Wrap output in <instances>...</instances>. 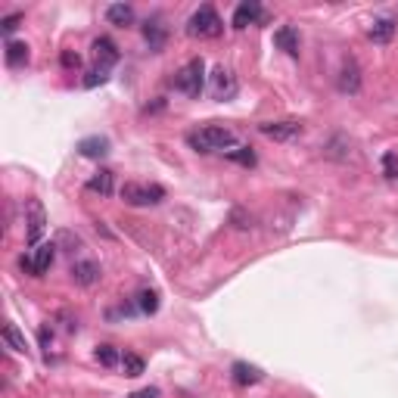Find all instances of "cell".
<instances>
[{"label":"cell","instance_id":"obj_1","mask_svg":"<svg viewBox=\"0 0 398 398\" xmlns=\"http://www.w3.org/2000/svg\"><path fill=\"white\" fill-rule=\"evenodd\" d=\"M187 143H190L196 153H227L234 146V131L230 128H221V124H205L199 131H190L187 134Z\"/></svg>","mask_w":398,"mask_h":398},{"label":"cell","instance_id":"obj_2","mask_svg":"<svg viewBox=\"0 0 398 398\" xmlns=\"http://www.w3.org/2000/svg\"><path fill=\"white\" fill-rule=\"evenodd\" d=\"M224 31L221 16L215 12V6H199L190 19H187V35L190 37H218Z\"/></svg>","mask_w":398,"mask_h":398},{"label":"cell","instance_id":"obj_3","mask_svg":"<svg viewBox=\"0 0 398 398\" xmlns=\"http://www.w3.org/2000/svg\"><path fill=\"white\" fill-rule=\"evenodd\" d=\"M202 84H205V62L199 59V56L190 59L178 75H174V87H178L180 93H187V97H199V93H202Z\"/></svg>","mask_w":398,"mask_h":398},{"label":"cell","instance_id":"obj_4","mask_svg":"<svg viewBox=\"0 0 398 398\" xmlns=\"http://www.w3.org/2000/svg\"><path fill=\"white\" fill-rule=\"evenodd\" d=\"M122 199L128 205H155L165 199V190L159 184H134V180H128L122 187Z\"/></svg>","mask_w":398,"mask_h":398},{"label":"cell","instance_id":"obj_5","mask_svg":"<svg viewBox=\"0 0 398 398\" xmlns=\"http://www.w3.org/2000/svg\"><path fill=\"white\" fill-rule=\"evenodd\" d=\"M236 91H240V84H236L234 72L224 66H215V72H211V97L215 100H234Z\"/></svg>","mask_w":398,"mask_h":398},{"label":"cell","instance_id":"obj_6","mask_svg":"<svg viewBox=\"0 0 398 398\" xmlns=\"http://www.w3.org/2000/svg\"><path fill=\"white\" fill-rule=\"evenodd\" d=\"M258 131L265 137H271V140H292V137L302 134V124L292 122V118H286V122H265V124H258Z\"/></svg>","mask_w":398,"mask_h":398},{"label":"cell","instance_id":"obj_7","mask_svg":"<svg viewBox=\"0 0 398 398\" xmlns=\"http://www.w3.org/2000/svg\"><path fill=\"white\" fill-rule=\"evenodd\" d=\"M258 19H261V3H255V0H243V3L234 10L230 25H234L236 31H243V28H249V25H255Z\"/></svg>","mask_w":398,"mask_h":398},{"label":"cell","instance_id":"obj_8","mask_svg":"<svg viewBox=\"0 0 398 398\" xmlns=\"http://www.w3.org/2000/svg\"><path fill=\"white\" fill-rule=\"evenodd\" d=\"M28 243L31 246H37V240H41L44 227H47V215H44V205L37 202V199H31L28 202Z\"/></svg>","mask_w":398,"mask_h":398},{"label":"cell","instance_id":"obj_9","mask_svg":"<svg viewBox=\"0 0 398 398\" xmlns=\"http://www.w3.org/2000/svg\"><path fill=\"white\" fill-rule=\"evenodd\" d=\"M100 274H103V271H100L97 261H87L84 258V261H75V265H72V280L78 286H93L100 280Z\"/></svg>","mask_w":398,"mask_h":398},{"label":"cell","instance_id":"obj_10","mask_svg":"<svg viewBox=\"0 0 398 398\" xmlns=\"http://www.w3.org/2000/svg\"><path fill=\"white\" fill-rule=\"evenodd\" d=\"M53 258H56V243H37V246H35V255H31V265H35V277L47 274L50 265H53Z\"/></svg>","mask_w":398,"mask_h":398},{"label":"cell","instance_id":"obj_11","mask_svg":"<svg viewBox=\"0 0 398 398\" xmlns=\"http://www.w3.org/2000/svg\"><path fill=\"white\" fill-rule=\"evenodd\" d=\"M230 373H234V383L236 386H255V383H261V377H265L258 367L246 364V361H236V364L230 367Z\"/></svg>","mask_w":398,"mask_h":398},{"label":"cell","instance_id":"obj_12","mask_svg":"<svg viewBox=\"0 0 398 398\" xmlns=\"http://www.w3.org/2000/svg\"><path fill=\"white\" fill-rule=\"evenodd\" d=\"M93 56H97V62L103 68H109L118 62V47L109 41V37H97V41H93Z\"/></svg>","mask_w":398,"mask_h":398},{"label":"cell","instance_id":"obj_13","mask_svg":"<svg viewBox=\"0 0 398 398\" xmlns=\"http://www.w3.org/2000/svg\"><path fill=\"white\" fill-rule=\"evenodd\" d=\"M274 44H277L280 50H286L290 56H298V31L292 28V25H280V28L274 31Z\"/></svg>","mask_w":398,"mask_h":398},{"label":"cell","instance_id":"obj_14","mask_svg":"<svg viewBox=\"0 0 398 398\" xmlns=\"http://www.w3.org/2000/svg\"><path fill=\"white\" fill-rule=\"evenodd\" d=\"M78 153L87 155V159H103V155L109 153V140H106V137H100V134L84 137V140L78 143Z\"/></svg>","mask_w":398,"mask_h":398},{"label":"cell","instance_id":"obj_15","mask_svg":"<svg viewBox=\"0 0 398 398\" xmlns=\"http://www.w3.org/2000/svg\"><path fill=\"white\" fill-rule=\"evenodd\" d=\"M339 91L342 93H358L361 91V72L354 62H345L339 72Z\"/></svg>","mask_w":398,"mask_h":398},{"label":"cell","instance_id":"obj_16","mask_svg":"<svg viewBox=\"0 0 398 398\" xmlns=\"http://www.w3.org/2000/svg\"><path fill=\"white\" fill-rule=\"evenodd\" d=\"M367 37H370L373 44H389L392 37H395V22H392V19H377V22L370 25V31H367Z\"/></svg>","mask_w":398,"mask_h":398},{"label":"cell","instance_id":"obj_17","mask_svg":"<svg viewBox=\"0 0 398 398\" xmlns=\"http://www.w3.org/2000/svg\"><path fill=\"white\" fill-rule=\"evenodd\" d=\"M6 66L10 68H19V66H25L28 62V44H22V41H6Z\"/></svg>","mask_w":398,"mask_h":398},{"label":"cell","instance_id":"obj_18","mask_svg":"<svg viewBox=\"0 0 398 398\" xmlns=\"http://www.w3.org/2000/svg\"><path fill=\"white\" fill-rule=\"evenodd\" d=\"M106 19H109L112 25H118V28H124V25H134V6L112 3L109 10H106Z\"/></svg>","mask_w":398,"mask_h":398},{"label":"cell","instance_id":"obj_19","mask_svg":"<svg viewBox=\"0 0 398 398\" xmlns=\"http://www.w3.org/2000/svg\"><path fill=\"white\" fill-rule=\"evenodd\" d=\"M87 190L100 193V196H109V193H112V171H109V168H100V171L87 180Z\"/></svg>","mask_w":398,"mask_h":398},{"label":"cell","instance_id":"obj_20","mask_svg":"<svg viewBox=\"0 0 398 398\" xmlns=\"http://www.w3.org/2000/svg\"><path fill=\"white\" fill-rule=\"evenodd\" d=\"M143 37H146L149 50H162V44H165V28H162L159 22H146L143 25Z\"/></svg>","mask_w":398,"mask_h":398},{"label":"cell","instance_id":"obj_21","mask_svg":"<svg viewBox=\"0 0 398 398\" xmlns=\"http://www.w3.org/2000/svg\"><path fill=\"white\" fill-rule=\"evenodd\" d=\"M143 358L140 354H134V352H124L122 354V370H124V377H140L143 373Z\"/></svg>","mask_w":398,"mask_h":398},{"label":"cell","instance_id":"obj_22","mask_svg":"<svg viewBox=\"0 0 398 398\" xmlns=\"http://www.w3.org/2000/svg\"><path fill=\"white\" fill-rule=\"evenodd\" d=\"M93 358H97L103 367H115V364H122V354H118V348H115V345H100L97 352H93Z\"/></svg>","mask_w":398,"mask_h":398},{"label":"cell","instance_id":"obj_23","mask_svg":"<svg viewBox=\"0 0 398 398\" xmlns=\"http://www.w3.org/2000/svg\"><path fill=\"white\" fill-rule=\"evenodd\" d=\"M3 342L10 348H16V352H25V348H28L25 345V336L16 330V323H3Z\"/></svg>","mask_w":398,"mask_h":398},{"label":"cell","instance_id":"obj_24","mask_svg":"<svg viewBox=\"0 0 398 398\" xmlns=\"http://www.w3.org/2000/svg\"><path fill=\"white\" fill-rule=\"evenodd\" d=\"M224 155H227L230 162H240V165H246V168L255 165V153H252L249 146H234V149H227Z\"/></svg>","mask_w":398,"mask_h":398},{"label":"cell","instance_id":"obj_25","mask_svg":"<svg viewBox=\"0 0 398 398\" xmlns=\"http://www.w3.org/2000/svg\"><path fill=\"white\" fill-rule=\"evenodd\" d=\"M155 308H159V292L143 290L140 292V311H143V314H155Z\"/></svg>","mask_w":398,"mask_h":398},{"label":"cell","instance_id":"obj_26","mask_svg":"<svg viewBox=\"0 0 398 398\" xmlns=\"http://www.w3.org/2000/svg\"><path fill=\"white\" fill-rule=\"evenodd\" d=\"M106 78H109V68L97 66V68H91V72H87V78H84V87H97V84H106Z\"/></svg>","mask_w":398,"mask_h":398},{"label":"cell","instance_id":"obj_27","mask_svg":"<svg viewBox=\"0 0 398 398\" xmlns=\"http://www.w3.org/2000/svg\"><path fill=\"white\" fill-rule=\"evenodd\" d=\"M19 22H22V16H19V12H12V16H6V19H0V31H3L6 37L12 35V31L19 28Z\"/></svg>","mask_w":398,"mask_h":398},{"label":"cell","instance_id":"obj_28","mask_svg":"<svg viewBox=\"0 0 398 398\" xmlns=\"http://www.w3.org/2000/svg\"><path fill=\"white\" fill-rule=\"evenodd\" d=\"M62 66H66V68H78L81 66V56L72 53V50H66V53H62Z\"/></svg>","mask_w":398,"mask_h":398},{"label":"cell","instance_id":"obj_29","mask_svg":"<svg viewBox=\"0 0 398 398\" xmlns=\"http://www.w3.org/2000/svg\"><path fill=\"white\" fill-rule=\"evenodd\" d=\"M128 398H159V389H155V386H146V389H137V392H131Z\"/></svg>","mask_w":398,"mask_h":398},{"label":"cell","instance_id":"obj_30","mask_svg":"<svg viewBox=\"0 0 398 398\" xmlns=\"http://www.w3.org/2000/svg\"><path fill=\"white\" fill-rule=\"evenodd\" d=\"M386 171H389V178H398V168H395V155H386Z\"/></svg>","mask_w":398,"mask_h":398}]
</instances>
